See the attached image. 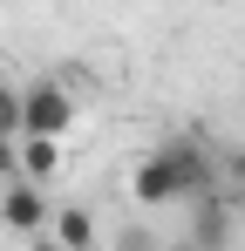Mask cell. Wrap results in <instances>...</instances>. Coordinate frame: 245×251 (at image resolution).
<instances>
[{"label": "cell", "mask_w": 245, "mask_h": 251, "mask_svg": "<svg viewBox=\"0 0 245 251\" xmlns=\"http://www.w3.org/2000/svg\"><path fill=\"white\" fill-rule=\"evenodd\" d=\"M163 156H170V170H177V183H184V197H191V204L211 197V156H204L191 136H170V143H163Z\"/></svg>", "instance_id": "3"}, {"label": "cell", "mask_w": 245, "mask_h": 251, "mask_svg": "<svg viewBox=\"0 0 245 251\" xmlns=\"http://www.w3.org/2000/svg\"><path fill=\"white\" fill-rule=\"evenodd\" d=\"M55 245H61V251H89V245H95V217H89L82 204H61V210H55Z\"/></svg>", "instance_id": "7"}, {"label": "cell", "mask_w": 245, "mask_h": 251, "mask_svg": "<svg viewBox=\"0 0 245 251\" xmlns=\"http://www.w3.org/2000/svg\"><path fill=\"white\" fill-rule=\"evenodd\" d=\"M75 129V95L61 82L21 88V136H68Z\"/></svg>", "instance_id": "1"}, {"label": "cell", "mask_w": 245, "mask_h": 251, "mask_svg": "<svg viewBox=\"0 0 245 251\" xmlns=\"http://www.w3.org/2000/svg\"><path fill=\"white\" fill-rule=\"evenodd\" d=\"M116 251H157V245H150L143 231H122V245H116Z\"/></svg>", "instance_id": "10"}, {"label": "cell", "mask_w": 245, "mask_h": 251, "mask_svg": "<svg viewBox=\"0 0 245 251\" xmlns=\"http://www.w3.org/2000/svg\"><path fill=\"white\" fill-rule=\"evenodd\" d=\"M129 197L143 210H157V204H184V183H177V170H170V156L163 150H150L143 163L129 170Z\"/></svg>", "instance_id": "2"}, {"label": "cell", "mask_w": 245, "mask_h": 251, "mask_svg": "<svg viewBox=\"0 0 245 251\" xmlns=\"http://www.w3.org/2000/svg\"><path fill=\"white\" fill-rule=\"evenodd\" d=\"M28 251H61V245H55V238H34V245H28Z\"/></svg>", "instance_id": "11"}, {"label": "cell", "mask_w": 245, "mask_h": 251, "mask_svg": "<svg viewBox=\"0 0 245 251\" xmlns=\"http://www.w3.org/2000/svg\"><path fill=\"white\" fill-rule=\"evenodd\" d=\"M0 129L21 136V88H7V82H0Z\"/></svg>", "instance_id": "8"}, {"label": "cell", "mask_w": 245, "mask_h": 251, "mask_svg": "<svg viewBox=\"0 0 245 251\" xmlns=\"http://www.w3.org/2000/svg\"><path fill=\"white\" fill-rule=\"evenodd\" d=\"M225 238H232V210L218 204V197H198V217H191V245L225 251Z\"/></svg>", "instance_id": "5"}, {"label": "cell", "mask_w": 245, "mask_h": 251, "mask_svg": "<svg viewBox=\"0 0 245 251\" xmlns=\"http://www.w3.org/2000/svg\"><path fill=\"white\" fill-rule=\"evenodd\" d=\"M21 170H28V183H48L61 170V136H21Z\"/></svg>", "instance_id": "6"}, {"label": "cell", "mask_w": 245, "mask_h": 251, "mask_svg": "<svg viewBox=\"0 0 245 251\" xmlns=\"http://www.w3.org/2000/svg\"><path fill=\"white\" fill-rule=\"evenodd\" d=\"M170 251H204V245H191V238H184V245H170Z\"/></svg>", "instance_id": "12"}, {"label": "cell", "mask_w": 245, "mask_h": 251, "mask_svg": "<svg viewBox=\"0 0 245 251\" xmlns=\"http://www.w3.org/2000/svg\"><path fill=\"white\" fill-rule=\"evenodd\" d=\"M0 224H7V231H41V224H48V197H41L34 183H14V190L0 197Z\"/></svg>", "instance_id": "4"}, {"label": "cell", "mask_w": 245, "mask_h": 251, "mask_svg": "<svg viewBox=\"0 0 245 251\" xmlns=\"http://www.w3.org/2000/svg\"><path fill=\"white\" fill-rule=\"evenodd\" d=\"M14 170H21V150H14V136L0 129V176H14Z\"/></svg>", "instance_id": "9"}]
</instances>
